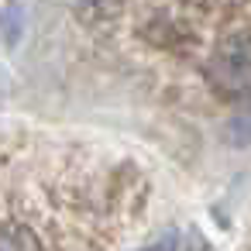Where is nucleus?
I'll use <instances>...</instances> for the list:
<instances>
[{"instance_id":"3","label":"nucleus","mask_w":251,"mask_h":251,"mask_svg":"<svg viewBox=\"0 0 251 251\" xmlns=\"http://www.w3.org/2000/svg\"><path fill=\"white\" fill-rule=\"evenodd\" d=\"M230 138L237 141V145H251V107H244L234 121H230Z\"/></svg>"},{"instance_id":"1","label":"nucleus","mask_w":251,"mask_h":251,"mask_svg":"<svg viewBox=\"0 0 251 251\" xmlns=\"http://www.w3.org/2000/svg\"><path fill=\"white\" fill-rule=\"evenodd\" d=\"M206 76L227 97H241L251 90V28L230 31L217 42L206 62Z\"/></svg>"},{"instance_id":"4","label":"nucleus","mask_w":251,"mask_h":251,"mask_svg":"<svg viewBox=\"0 0 251 251\" xmlns=\"http://www.w3.org/2000/svg\"><path fill=\"white\" fill-rule=\"evenodd\" d=\"M141 251H182V237H179L176 230H169V234H162L158 241H151V244L141 248Z\"/></svg>"},{"instance_id":"2","label":"nucleus","mask_w":251,"mask_h":251,"mask_svg":"<svg viewBox=\"0 0 251 251\" xmlns=\"http://www.w3.org/2000/svg\"><path fill=\"white\" fill-rule=\"evenodd\" d=\"M0 251H42V241L28 224L4 220L0 224Z\"/></svg>"}]
</instances>
